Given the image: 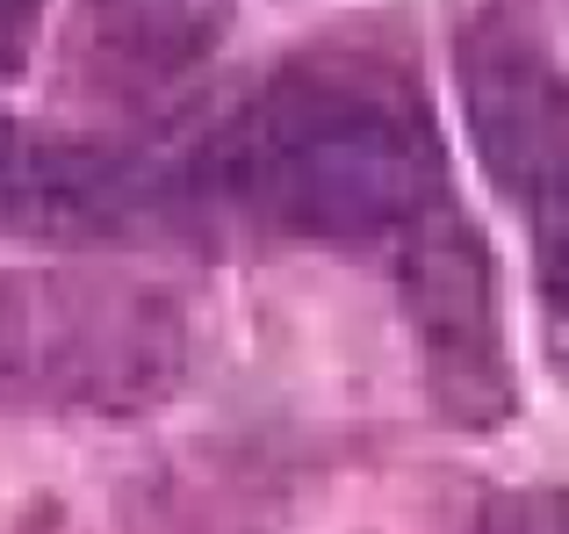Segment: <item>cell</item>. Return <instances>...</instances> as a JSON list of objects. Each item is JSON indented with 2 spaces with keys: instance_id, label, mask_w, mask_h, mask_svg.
I'll return each mask as SVG.
<instances>
[{
  "instance_id": "cell-1",
  "label": "cell",
  "mask_w": 569,
  "mask_h": 534,
  "mask_svg": "<svg viewBox=\"0 0 569 534\" xmlns=\"http://www.w3.org/2000/svg\"><path fill=\"white\" fill-rule=\"evenodd\" d=\"M231 167L260 210L310 239H397L455 196L426 101L368 58L281 72L238 130Z\"/></svg>"
},
{
  "instance_id": "cell-2",
  "label": "cell",
  "mask_w": 569,
  "mask_h": 534,
  "mask_svg": "<svg viewBox=\"0 0 569 534\" xmlns=\"http://www.w3.org/2000/svg\"><path fill=\"white\" fill-rule=\"evenodd\" d=\"M181 368V304L152 281L101 267L0 275V412H144Z\"/></svg>"
},
{
  "instance_id": "cell-3",
  "label": "cell",
  "mask_w": 569,
  "mask_h": 534,
  "mask_svg": "<svg viewBox=\"0 0 569 534\" xmlns=\"http://www.w3.org/2000/svg\"><path fill=\"white\" fill-rule=\"evenodd\" d=\"M397 289L411 310V333L426 347V376L447 419L498 426L512 412V354L498 325V281L476 225L455 196L397 231Z\"/></svg>"
},
{
  "instance_id": "cell-4",
  "label": "cell",
  "mask_w": 569,
  "mask_h": 534,
  "mask_svg": "<svg viewBox=\"0 0 569 534\" xmlns=\"http://www.w3.org/2000/svg\"><path fill=\"white\" fill-rule=\"evenodd\" d=\"M461 116L483 174L527 210L569 167V80L527 14L490 8L461 29Z\"/></svg>"
},
{
  "instance_id": "cell-5",
  "label": "cell",
  "mask_w": 569,
  "mask_h": 534,
  "mask_svg": "<svg viewBox=\"0 0 569 534\" xmlns=\"http://www.w3.org/2000/svg\"><path fill=\"white\" fill-rule=\"evenodd\" d=\"M144 210H152V181L138 159L101 138L0 116V239L94 246L130 231Z\"/></svg>"
},
{
  "instance_id": "cell-6",
  "label": "cell",
  "mask_w": 569,
  "mask_h": 534,
  "mask_svg": "<svg viewBox=\"0 0 569 534\" xmlns=\"http://www.w3.org/2000/svg\"><path fill=\"white\" fill-rule=\"evenodd\" d=\"M94 37L138 72H181L202 51H217L231 0H87Z\"/></svg>"
},
{
  "instance_id": "cell-7",
  "label": "cell",
  "mask_w": 569,
  "mask_h": 534,
  "mask_svg": "<svg viewBox=\"0 0 569 534\" xmlns=\"http://www.w3.org/2000/svg\"><path fill=\"white\" fill-rule=\"evenodd\" d=\"M527 225H533V260H541V296L569 318V167L527 202Z\"/></svg>"
},
{
  "instance_id": "cell-8",
  "label": "cell",
  "mask_w": 569,
  "mask_h": 534,
  "mask_svg": "<svg viewBox=\"0 0 569 534\" xmlns=\"http://www.w3.org/2000/svg\"><path fill=\"white\" fill-rule=\"evenodd\" d=\"M483 534H569V484H527L483 506Z\"/></svg>"
},
{
  "instance_id": "cell-9",
  "label": "cell",
  "mask_w": 569,
  "mask_h": 534,
  "mask_svg": "<svg viewBox=\"0 0 569 534\" xmlns=\"http://www.w3.org/2000/svg\"><path fill=\"white\" fill-rule=\"evenodd\" d=\"M37 14H43V0H0V72L22 66L29 37H37Z\"/></svg>"
}]
</instances>
